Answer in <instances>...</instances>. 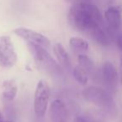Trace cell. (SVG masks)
Instances as JSON below:
<instances>
[{
    "label": "cell",
    "mask_w": 122,
    "mask_h": 122,
    "mask_svg": "<svg viewBox=\"0 0 122 122\" xmlns=\"http://www.w3.org/2000/svg\"><path fill=\"white\" fill-rule=\"evenodd\" d=\"M27 45L30 54L38 64L44 66V68L50 69L51 70L58 67L55 61L49 54L48 49L34 44H27Z\"/></svg>",
    "instance_id": "obj_5"
},
{
    "label": "cell",
    "mask_w": 122,
    "mask_h": 122,
    "mask_svg": "<svg viewBox=\"0 0 122 122\" xmlns=\"http://www.w3.org/2000/svg\"><path fill=\"white\" fill-rule=\"evenodd\" d=\"M1 120H4V117H3V114H2V112L0 111V121Z\"/></svg>",
    "instance_id": "obj_19"
},
{
    "label": "cell",
    "mask_w": 122,
    "mask_h": 122,
    "mask_svg": "<svg viewBox=\"0 0 122 122\" xmlns=\"http://www.w3.org/2000/svg\"><path fill=\"white\" fill-rule=\"evenodd\" d=\"M70 48L75 53H80L89 49V43L80 37H73L70 39Z\"/></svg>",
    "instance_id": "obj_13"
},
{
    "label": "cell",
    "mask_w": 122,
    "mask_h": 122,
    "mask_svg": "<svg viewBox=\"0 0 122 122\" xmlns=\"http://www.w3.org/2000/svg\"><path fill=\"white\" fill-rule=\"evenodd\" d=\"M54 53L56 56L59 64L61 66L68 68L70 65V58H69L68 53L66 52L65 47L59 43H57L54 45Z\"/></svg>",
    "instance_id": "obj_11"
},
{
    "label": "cell",
    "mask_w": 122,
    "mask_h": 122,
    "mask_svg": "<svg viewBox=\"0 0 122 122\" xmlns=\"http://www.w3.org/2000/svg\"><path fill=\"white\" fill-rule=\"evenodd\" d=\"M116 44L122 54V34H119L116 36Z\"/></svg>",
    "instance_id": "obj_16"
},
{
    "label": "cell",
    "mask_w": 122,
    "mask_h": 122,
    "mask_svg": "<svg viewBox=\"0 0 122 122\" xmlns=\"http://www.w3.org/2000/svg\"><path fill=\"white\" fill-rule=\"evenodd\" d=\"M82 95L85 100L105 112L112 113L115 110V101L109 90L96 86H90L83 90Z\"/></svg>",
    "instance_id": "obj_2"
},
{
    "label": "cell",
    "mask_w": 122,
    "mask_h": 122,
    "mask_svg": "<svg viewBox=\"0 0 122 122\" xmlns=\"http://www.w3.org/2000/svg\"><path fill=\"white\" fill-rule=\"evenodd\" d=\"M68 20L73 29L89 35L94 29L103 24L100 9L89 3L74 4L69 12Z\"/></svg>",
    "instance_id": "obj_1"
},
{
    "label": "cell",
    "mask_w": 122,
    "mask_h": 122,
    "mask_svg": "<svg viewBox=\"0 0 122 122\" xmlns=\"http://www.w3.org/2000/svg\"><path fill=\"white\" fill-rule=\"evenodd\" d=\"M49 117L52 122H66L68 113L63 100L55 99L49 106Z\"/></svg>",
    "instance_id": "obj_8"
},
{
    "label": "cell",
    "mask_w": 122,
    "mask_h": 122,
    "mask_svg": "<svg viewBox=\"0 0 122 122\" xmlns=\"http://www.w3.org/2000/svg\"><path fill=\"white\" fill-rule=\"evenodd\" d=\"M102 80L107 90L110 92H115L117 89L120 76L115 66L110 61L105 62L102 66Z\"/></svg>",
    "instance_id": "obj_7"
},
{
    "label": "cell",
    "mask_w": 122,
    "mask_h": 122,
    "mask_svg": "<svg viewBox=\"0 0 122 122\" xmlns=\"http://www.w3.org/2000/svg\"><path fill=\"white\" fill-rule=\"evenodd\" d=\"M50 95L49 84L44 80H40L37 84L34 93V108L38 117L44 116L48 108V104Z\"/></svg>",
    "instance_id": "obj_3"
},
{
    "label": "cell",
    "mask_w": 122,
    "mask_h": 122,
    "mask_svg": "<svg viewBox=\"0 0 122 122\" xmlns=\"http://www.w3.org/2000/svg\"><path fill=\"white\" fill-rule=\"evenodd\" d=\"M120 81L122 85V54L120 56Z\"/></svg>",
    "instance_id": "obj_18"
},
{
    "label": "cell",
    "mask_w": 122,
    "mask_h": 122,
    "mask_svg": "<svg viewBox=\"0 0 122 122\" xmlns=\"http://www.w3.org/2000/svg\"><path fill=\"white\" fill-rule=\"evenodd\" d=\"M73 75L75 79L76 80V81L78 83L81 84V85H85L88 82L89 74L85 70H83L80 65H77L76 67H75V69L73 70Z\"/></svg>",
    "instance_id": "obj_15"
},
{
    "label": "cell",
    "mask_w": 122,
    "mask_h": 122,
    "mask_svg": "<svg viewBox=\"0 0 122 122\" xmlns=\"http://www.w3.org/2000/svg\"><path fill=\"white\" fill-rule=\"evenodd\" d=\"M78 63L83 70H85L90 75L94 70V64L92 60L85 54H79L78 56Z\"/></svg>",
    "instance_id": "obj_14"
},
{
    "label": "cell",
    "mask_w": 122,
    "mask_h": 122,
    "mask_svg": "<svg viewBox=\"0 0 122 122\" xmlns=\"http://www.w3.org/2000/svg\"><path fill=\"white\" fill-rule=\"evenodd\" d=\"M14 33L19 38L26 41L27 44H39L48 49L50 47V40L44 34L35 30L28 29V28L20 27L14 29Z\"/></svg>",
    "instance_id": "obj_6"
},
{
    "label": "cell",
    "mask_w": 122,
    "mask_h": 122,
    "mask_svg": "<svg viewBox=\"0 0 122 122\" xmlns=\"http://www.w3.org/2000/svg\"><path fill=\"white\" fill-rule=\"evenodd\" d=\"M18 93V86L14 80H6L2 85V95L6 101H13Z\"/></svg>",
    "instance_id": "obj_10"
},
{
    "label": "cell",
    "mask_w": 122,
    "mask_h": 122,
    "mask_svg": "<svg viewBox=\"0 0 122 122\" xmlns=\"http://www.w3.org/2000/svg\"><path fill=\"white\" fill-rule=\"evenodd\" d=\"M73 122H89V121L85 118H84V117L78 116V117H76V118H75Z\"/></svg>",
    "instance_id": "obj_17"
},
{
    "label": "cell",
    "mask_w": 122,
    "mask_h": 122,
    "mask_svg": "<svg viewBox=\"0 0 122 122\" xmlns=\"http://www.w3.org/2000/svg\"><path fill=\"white\" fill-rule=\"evenodd\" d=\"M17 53L9 36H0V66L10 69L17 63Z\"/></svg>",
    "instance_id": "obj_4"
},
{
    "label": "cell",
    "mask_w": 122,
    "mask_h": 122,
    "mask_svg": "<svg viewBox=\"0 0 122 122\" xmlns=\"http://www.w3.org/2000/svg\"><path fill=\"white\" fill-rule=\"evenodd\" d=\"M90 36L102 46H108L110 44V37L102 26H100V27L94 29L91 32V34H90Z\"/></svg>",
    "instance_id": "obj_12"
},
{
    "label": "cell",
    "mask_w": 122,
    "mask_h": 122,
    "mask_svg": "<svg viewBox=\"0 0 122 122\" xmlns=\"http://www.w3.org/2000/svg\"><path fill=\"white\" fill-rule=\"evenodd\" d=\"M66 1H70V0H66Z\"/></svg>",
    "instance_id": "obj_21"
},
{
    "label": "cell",
    "mask_w": 122,
    "mask_h": 122,
    "mask_svg": "<svg viewBox=\"0 0 122 122\" xmlns=\"http://www.w3.org/2000/svg\"><path fill=\"white\" fill-rule=\"evenodd\" d=\"M0 122H10V121H4V120H1Z\"/></svg>",
    "instance_id": "obj_20"
},
{
    "label": "cell",
    "mask_w": 122,
    "mask_h": 122,
    "mask_svg": "<svg viewBox=\"0 0 122 122\" xmlns=\"http://www.w3.org/2000/svg\"><path fill=\"white\" fill-rule=\"evenodd\" d=\"M107 24L111 29H117L121 24V11L117 7H110L105 13Z\"/></svg>",
    "instance_id": "obj_9"
}]
</instances>
